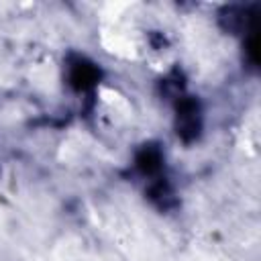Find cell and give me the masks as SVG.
Here are the masks:
<instances>
[{
    "label": "cell",
    "mask_w": 261,
    "mask_h": 261,
    "mask_svg": "<svg viewBox=\"0 0 261 261\" xmlns=\"http://www.w3.org/2000/svg\"><path fill=\"white\" fill-rule=\"evenodd\" d=\"M67 80L69 84L77 90V92H86L90 90L96 82H98V69L94 63L77 57L69 63V73H67Z\"/></svg>",
    "instance_id": "cell-2"
},
{
    "label": "cell",
    "mask_w": 261,
    "mask_h": 261,
    "mask_svg": "<svg viewBox=\"0 0 261 261\" xmlns=\"http://www.w3.org/2000/svg\"><path fill=\"white\" fill-rule=\"evenodd\" d=\"M175 126H177V135L184 141H192L198 137V133L202 128V114H200V106L194 98H181L177 102Z\"/></svg>",
    "instance_id": "cell-1"
}]
</instances>
